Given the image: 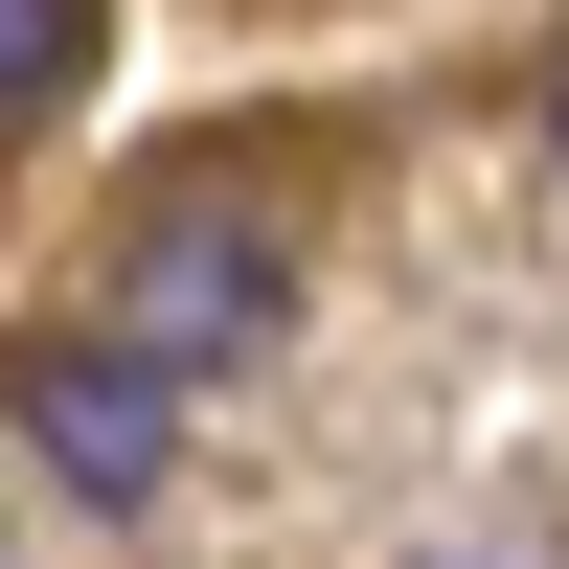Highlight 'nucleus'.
Here are the masks:
<instances>
[{"mask_svg":"<svg viewBox=\"0 0 569 569\" xmlns=\"http://www.w3.org/2000/svg\"><path fill=\"white\" fill-rule=\"evenodd\" d=\"M273 319H297V228H273V206H228L206 160H182V182H137V228H114V342L182 388V365H251Z\"/></svg>","mask_w":569,"mask_h":569,"instance_id":"obj_1","label":"nucleus"},{"mask_svg":"<svg viewBox=\"0 0 569 569\" xmlns=\"http://www.w3.org/2000/svg\"><path fill=\"white\" fill-rule=\"evenodd\" d=\"M0 433H23V456H69V501H160L182 388L114 342V319H23V342H0Z\"/></svg>","mask_w":569,"mask_h":569,"instance_id":"obj_2","label":"nucleus"},{"mask_svg":"<svg viewBox=\"0 0 569 569\" xmlns=\"http://www.w3.org/2000/svg\"><path fill=\"white\" fill-rule=\"evenodd\" d=\"M69 69H91V0H0V114H46Z\"/></svg>","mask_w":569,"mask_h":569,"instance_id":"obj_3","label":"nucleus"},{"mask_svg":"<svg viewBox=\"0 0 569 569\" xmlns=\"http://www.w3.org/2000/svg\"><path fill=\"white\" fill-rule=\"evenodd\" d=\"M547 160H569V69H547Z\"/></svg>","mask_w":569,"mask_h":569,"instance_id":"obj_4","label":"nucleus"}]
</instances>
